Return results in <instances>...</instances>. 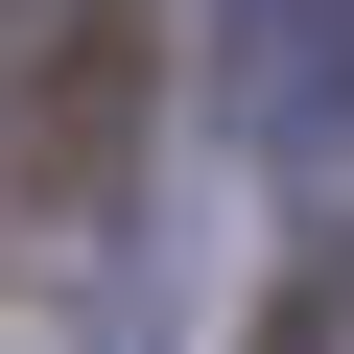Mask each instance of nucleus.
<instances>
[{"instance_id":"nucleus-1","label":"nucleus","mask_w":354,"mask_h":354,"mask_svg":"<svg viewBox=\"0 0 354 354\" xmlns=\"http://www.w3.org/2000/svg\"><path fill=\"white\" fill-rule=\"evenodd\" d=\"M142 118H165V0H48V24L0 48V213L95 236L142 189Z\"/></svg>"}]
</instances>
